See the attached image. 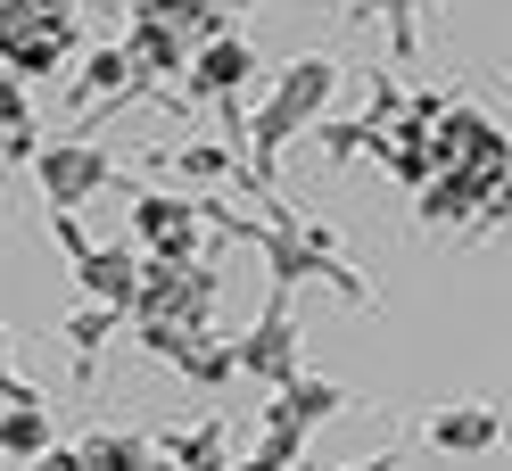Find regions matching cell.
<instances>
[{
    "label": "cell",
    "instance_id": "obj_1",
    "mask_svg": "<svg viewBox=\"0 0 512 471\" xmlns=\"http://www.w3.org/2000/svg\"><path fill=\"white\" fill-rule=\"evenodd\" d=\"M488 438H496L488 414H446V422H438V447H488Z\"/></svg>",
    "mask_w": 512,
    "mask_h": 471
}]
</instances>
